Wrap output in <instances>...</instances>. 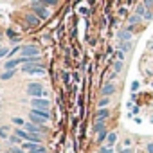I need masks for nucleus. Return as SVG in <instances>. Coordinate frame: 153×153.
<instances>
[{
  "label": "nucleus",
  "instance_id": "1",
  "mask_svg": "<svg viewBox=\"0 0 153 153\" xmlns=\"http://www.w3.org/2000/svg\"><path fill=\"white\" fill-rule=\"evenodd\" d=\"M27 96H31V97H47L49 92L43 88L42 83H29L27 85Z\"/></svg>",
  "mask_w": 153,
  "mask_h": 153
},
{
  "label": "nucleus",
  "instance_id": "2",
  "mask_svg": "<svg viewBox=\"0 0 153 153\" xmlns=\"http://www.w3.org/2000/svg\"><path fill=\"white\" fill-rule=\"evenodd\" d=\"M22 72L24 74H31V76H43L45 74V65H22Z\"/></svg>",
  "mask_w": 153,
  "mask_h": 153
},
{
  "label": "nucleus",
  "instance_id": "3",
  "mask_svg": "<svg viewBox=\"0 0 153 153\" xmlns=\"http://www.w3.org/2000/svg\"><path fill=\"white\" fill-rule=\"evenodd\" d=\"M31 106L36 108V110H51V101L47 97H33Z\"/></svg>",
  "mask_w": 153,
  "mask_h": 153
},
{
  "label": "nucleus",
  "instance_id": "4",
  "mask_svg": "<svg viewBox=\"0 0 153 153\" xmlns=\"http://www.w3.org/2000/svg\"><path fill=\"white\" fill-rule=\"evenodd\" d=\"M20 56H25V58L40 56V47H36V45H25V47L20 49Z\"/></svg>",
  "mask_w": 153,
  "mask_h": 153
},
{
  "label": "nucleus",
  "instance_id": "5",
  "mask_svg": "<svg viewBox=\"0 0 153 153\" xmlns=\"http://www.w3.org/2000/svg\"><path fill=\"white\" fill-rule=\"evenodd\" d=\"M135 15L142 16L144 20H151V18H153V13H151L144 4H137V11H135Z\"/></svg>",
  "mask_w": 153,
  "mask_h": 153
},
{
  "label": "nucleus",
  "instance_id": "6",
  "mask_svg": "<svg viewBox=\"0 0 153 153\" xmlns=\"http://www.w3.org/2000/svg\"><path fill=\"white\" fill-rule=\"evenodd\" d=\"M115 94V85L110 81V83H106V85H103V88H101V96L103 97H110V96H114Z\"/></svg>",
  "mask_w": 153,
  "mask_h": 153
},
{
  "label": "nucleus",
  "instance_id": "7",
  "mask_svg": "<svg viewBox=\"0 0 153 153\" xmlns=\"http://www.w3.org/2000/svg\"><path fill=\"white\" fill-rule=\"evenodd\" d=\"M18 65H22V58H20V56H18V58L7 59V61L4 63V68H6V70H13V68H16Z\"/></svg>",
  "mask_w": 153,
  "mask_h": 153
},
{
  "label": "nucleus",
  "instance_id": "8",
  "mask_svg": "<svg viewBox=\"0 0 153 153\" xmlns=\"http://www.w3.org/2000/svg\"><path fill=\"white\" fill-rule=\"evenodd\" d=\"M31 11L42 20V18H49V9L47 7H31Z\"/></svg>",
  "mask_w": 153,
  "mask_h": 153
},
{
  "label": "nucleus",
  "instance_id": "9",
  "mask_svg": "<svg viewBox=\"0 0 153 153\" xmlns=\"http://www.w3.org/2000/svg\"><path fill=\"white\" fill-rule=\"evenodd\" d=\"M110 117V110L108 108H99L96 114V121H106Z\"/></svg>",
  "mask_w": 153,
  "mask_h": 153
},
{
  "label": "nucleus",
  "instance_id": "10",
  "mask_svg": "<svg viewBox=\"0 0 153 153\" xmlns=\"http://www.w3.org/2000/svg\"><path fill=\"white\" fill-rule=\"evenodd\" d=\"M25 22H27L31 27H36V25L40 24V18H38L34 13H29V15H25Z\"/></svg>",
  "mask_w": 153,
  "mask_h": 153
},
{
  "label": "nucleus",
  "instance_id": "11",
  "mask_svg": "<svg viewBox=\"0 0 153 153\" xmlns=\"http://www.w3.org/2000/svg\"><path fill=\"white\" fill-rule=\"evenodd\" d=\"M31 114H34V115H38V117H42V119H45V121L51 119L49 110H36V108H31Z\"/></svg>",
  "mask_w": 153,
  "mask_h": 153
},
{
  "label": "nucleus",
  "instance_id": "12",
  "mask_svg": "<svg viewBox=\"0 0 153 153\" xmlns=\"http://www.w3.org/2000/svg\"><path fill=\"white\" fill-rule=\"evenodd\" d=\"M15 74H16V68H13V70H4L2 74H0V79H2V81H9V79H13Z\"/></svg>",
  "mask_w": 153,
  "mask_h": 153
},
{
  "label": "nucleus",
  "instance_id": "13",
  "mask_svg": "<svg viewBox=\"0 0 153 153\" xmlns=\"http://www.w3.org/2000/svg\"><path fill=\"white\" fill-rule=\"evenodd\" d=\"M131 36H133V34H131V31H130V29H126V31L119 33V40H121V43H123V42H130V40H131Z\"/></svg>",
  "mask_w": 153,
  "mask_h": 153
},
{
  "label": "nucleus",
  "instance_id": "14",
  "mask_svg": "<svg viewBox=\"0 0 153 153\" xmlns=\"http://www.w3.org/2000/svg\"><path fill=\"white\" fill-rule=\"evenodd\" d=\"M29 121L34 123V124H40V126H43V124L47 123L45 119H42V117H38V115H34V114H31V112H29Z\"/></svg>",
  "mask_w": 153,
  "mask_h": 153
},
{
  "label": "nucleus",
  "instance_id": "15",
  "mask_svg": "<svg viewBox=\"0 0 153 153\" xmlns=\"http://www.w3.org/2000/svg\"><path fill=\"white\" fill-rule=\"evenodd\" d=\"M115 142H117V133H115V131H108L106 146H115Z\"/></svg>",
  "mask_w": 153,
  "mask_h": 153
},
{
  "label": "nucleus",
  "instance_id": "16",
  "mask_svg": "<svg viewBox=\"0 0 153 153\" xmlns=\"http://www.w3.org/2000/svg\"><path fill=\"white\" fill-rule=\"evenodd\" d=\"M103 130H106L105 121H96V123H94V133H99V131H103Z\"/></svg>",
  "mask_w": 153,
  "mask_h": 153
},
{
  "label": "nucleus",
  "instance_id": "17",
  "mask_svg": "<svg viewBox=\"0 0 153 153\" xmlns=\"http://www.w3.org/2000/svg\"><path fill=\"white\" fill-rule=\"evenodd\" d=\"M9 128L7 126H0V139H9Z\"/></svg>",
  "mask_w": 153,
  "mask_h": 153
},
{
  "label": "nucleus",
  "instance_id": "18",
  "mask_svg": "<svg viewBox=\"0 0 153 153\" xmlns=\"http://www.w3.org/2000/svg\"><path fill=\"white\" fill-rule=\"evenodd\" d=\"M97 106L99 108H108L110 106V97H101L99 103H97Z\"/></svg>",
  "mask_w": 153,
  "mask_h": 153
},
{
  "label": "nucleus",
  "instance_id": "19",
  "mask_svg": "<svg viewBox=\"0 0 153 153\" xmlns=\"http://www.w3.org/2000/svg\"><path fill=\"white\" fill-rule=\"evenodd\" d=\"M11 121H13V124H16L18 128H24V126H25V123H27V121H25V119H22V117H13Z\"/></svg>",
  "mask_w": 153,
  "mask_h": 153
},
{
  "label": "nucleus",
  "instance_id": "20",
  "mask_svg": "<svg viewBox=\"0 0 153 153\" xmlns=\"http://www.w3.org/2000/svg\"><path fill=\"white\" fill-rule=\"evenodd\" d=\"M106 137H108V130L99 131V133H97V142H99V144H103V142L106 140Z\"/></svg>",
  "mask_w": 153,
  "mask_h": 153
},
{
  "label": "nucleus",
  "instance_id": "21",
  "mask_svg": "<svg viewBox=\"0 0 153 153\" xmlns=\"http://www.w3.org/2000/svg\"><path fill=\"white\" fill-rule=\"evenodd\" d=\"M128 22H130V25H133V24H140V22H142V16H139V15H131V16L128 18Z\"/></svg>",
  "mask_w": 153,
  "mask_h": 153
},
{
  "label": "nucleus",
  "instance_id": "22",
  "mask_svg": "<svg viewBox=\"0 0 153 153\" xmlns=\"http://www.w3.org/2000/svg\"><path fill=\"white\" fill-rule=\"evenodd\" d=\"M119 49H121L123 52H130V51H131V42H123Z\"/></svg>",
  "mask_w": 153,
  "mask_h": 153
},
{
  "label": "nucleus",
  "instance_id": "23",
  "mask_svg": "<svg viewBox=\"0 0 153 153\" xmlns=\"http://www.w3.org/2000/svg\"><path fill=\"white\" fill-rule=\"evenodd\" d=\"M123 65H124V61H121V59H117V61L114 63V72H115V74H119V72L123 70Z\"/></svg>",
  "mask_w": 153,
  "mask_h": 153
},
{
  "label": "nucleus",
  "instance_id": "24",
  "mask_svg": "<svg viewBox=\"0 0 153 153\" xmlns=\"http://www.w3.org/2000/svg\"><path fill=\"white\" fill-rule=\"evenodd\" d=\"M7 140H9L11 144H22V142H24V140H22L18 135H15V133H13V135H9V139H7Z\"/></svg>",
  "mask_w": 153,
  "mask_h": 153
},
{
  "label": "nucleus",
  "instance_id": "25",
  "mask_svg": "<svg viewBox=\"0 0 153 153\" xmlns=\"http://www.w3.org/2000/svg\"><path fill=\"white\" fill-rule=\"evenodd\" d=\"M99 153H115V149H114V146H101L99 148Z\"/></svg>",
  "mask_w": 153,
  "mask_h": 153
},
{
  "label": "nucleus",
  "instance_id": "26",
  "mask_svg": "<svg viewBox=\"0 0 153 153\" xmlns=\"http://www.w3.org/2000/svg\"><path fill=\"white\" fill-rule=\"evenodd\" d=\"M7 153H27V151H24L22 146H11V148L7 149Z\"/></svg>",
  "mask_w": 153,
  "mask_h": 153
},
{
  "label": "nucleus",
  "instance_id": "27",
  "mask_svg": "<svg viewBox=\"0 0 153 153\" xmlns=\"http://www.w3.org/2000/svg\"><path fill=\"white\" fill-rule=\"evenodd\" d=\"M7 36H9V38H11V40H13V42H18V40H20V36H16V34H15V31H13V29H9V31H7Z\"/></svg>",
  "mask_w": 153,
  "mask_h": 153
},
{
  "label": "nucleus",
  "instance_id": "28",
  "mask_svg": "<svg viewBox=\"0 0 153 153\" xmlns=\"http://www.w3.org/2000/svg\"><path fill=\"white\" fill-rule=\"evenodd\" d=\"M42 2H43L45 7H49V6H56V4H58V0H42Z\"/></svg>",
  "mask_w": 153,
  "mask_h": 153
},
{
  "label": "nucleus",
  "instance_id": "29",
  "mask_svg": "<svg viewBox=\"0 0 153 153\" xmlns=\"http://www.w3.org/2000/svg\"><path fill=\"white\" fill-rule=\"evenodd\" d=\"M7 54H11V51H9L7 47H2V49H0V58H4V56H7Z\"/></svg>",
  "mask_w": 153,
  "mask_h": 153
},
{
  "label": "nucleus",
  "instance_id": "30",
  "mask_svg": "<svg viewBox=\"0 0 153 153\" xmlns=\"http://www.w3.org/2000/svg\"><path fill=\"white\" fill-rule=\"evenodd\" d=\"M119 153H135L133 148H119Z\"/></svg>",
  "mask_w": 153,
  "mask_h": 153
},
{
  "label": "nucleus",
  "instance_id": "31",
  "mask_svg": "<svg viewBox=\"0 0 153 153\" xmlns=\"http://www.w3.org/2000/svg\"><path fill=\"white\" fill-rule=\"evenodd\" d=\"M146 153H153V142H148L146 144Z\"/></svg>",
  "mask_w": 153,
  "mask_h": 153
},
{
  "label": "nucleus",
  "instance_id": "32",
  "mask_svg": "<svg viewBox=\"0 0 153 153\" xmlns=\"http://www.w3.org/2000/svg\"><path fill=\"white\" fill-rule=\"evenodd\" d=\"M139 87H140V85H139V81H133V83H131V90H133V92H137V90H139Z\"/></svg>",
  "mask_w": 153,
  "mask_h": 153
},
{
  "label": "nucleus",
  "instance_id": "33",
  "mask_svg": "<svg viewBox=\"0 0 153 153\" xmlns=\"http://www.w3.org/2000/svg\"><path fill=\"white\" fill-rule=\"evenodd\" d=\"M124 148H131V139H124Z\"/></svg>",
  "mask_w": 153,
  "mask_h": 153
},
{
  "label": "nucleus",
  "instance_id": "34",
  "mask_svg": "<svg viewBox=\"0 0 153 153\" xmlns=\"http://www.w3.org/2000/svg\"><path fill=\"white\" fill-rule=\"evenodd\" d=\"M117 59L124 61V52H123V51H119V52H117Z\"/></svg>",
  "mask_w": 153,
  "mask_h": 153
},
{
  "label": "nucleus",
  "instance_id": "35",
  "mask_svg": "<svg viewBox=\"0 0 153 153\" xmlns=\"http://www.w3.org/2000/svg\"><path fill=\"white\" fill-rule=\"evenodd\" d=\"M142 4H144V6H146L148 9H149V7L153 6V4H151V0H142Z\"/></svg>",
  "mask_w": 153,
  "mask_h": 153
},
{
  "label": "nucleus",
  "instance_id": "36",
  "mask_svg": "<svg viewBox=\"0 0 153 153\" xmlns=\"http://www.w3.org/2000/svg\"><path fill=\"white\" fill-rule=\"evenodd\" d=\"M151 123H153V117H151Z\"/></svg>",
  "mask_w": 153,
  "mask_h": 153
},
{
  "label": "nucleus",
  "instance_id": "37",
  "mask_svg": "<svg viewBox=\"0 0 153 153\" xmlns=\"http://www.w3.org/2000/svg\"><path fill=\"white\" fill-rule=\"evenodd\" d=\"M0 151H2V148H0Z\"/></svg>",
  "mask_w": 153,
  "mask_h": 153
},
{
  "label": "nucleus",
  "instance_id": "38",
  "mask_svg": "<svg viewBox=\"0 0 153 153\" xmlns=\"http://www.w3.org/2000/svg\"><path fill=\"white\" fill-rule=\"evenodd\" d=\"M0 49H2V45H0Z\"/></svg>",
  "mask_w": 153,
  "mask_h": 153
},
{
  "label": "nucleus",
  "instance_id": "39",
  "mask_svg": "<svg viewBox=\"0 0 153 153\" xmlns=\"http://www.w3.org/2000/svg\"><path fill=\"white\" fill-rule=\"evenodd\" d=\"M151 4H153V0H151Z\"/></svg>",
  "mask_w": 153,
  "mask_h": 153
}]
</instances>
